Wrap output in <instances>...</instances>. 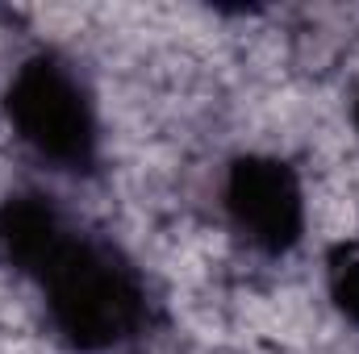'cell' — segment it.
I'll list each match as a JSON object with an SVG mask.
<instances>
[{"label": "cell", "instance_id": "obj_4", "mask_svg": "<svg viewBox=\"0 0 359 354\" xmlns=\"http://www.w3.org/2000/svg\"><path fill=\"white\" fill-rule=\"evenodd\" d=\"M0 246L17 267L42 275L67 246V234L50 213V204H42L38 196H13L0 208Z\"/></svg>", "mask_w": 359, "mask_h": 354}, {"label": "cell", "instance_id": "obj_5", "mask_svg": "<svg viewBox=\"0 0 359 354\" xmlns=\"http://www.w3.org/2000/svg\"><path fill=\"white\" fill-rule=\"evenodd\" d=\"M330 292H334V300H339V309L359 321V246L351 250H343L334 267H330Z\"/></svg>", "mask_w": 359, "mask_h": 354}, {"label": "cell", "instance_id": "obj_3", "mask_svg": "<svg viewBox=\"0 0 359 354\" xmlns=\"http://www.w3.org/2000/svg\"><path fill=\"white\" fill-rule=\"evenodd\" d=\"M226 204L238 229L264 246V250H284L301 234V187L297 176L276 163V159H243L234 163L230 183H226Z\"/></svg>", "mask_w": 359, "mask_h": 354}, {"label": "cell", "instance_id": "obj_6", "mask_svg": "<svg viewBox=\"0 0 359 354\" xmlns=\"http://www.w3.org/2000/svg\"><path fill=\"white\" fill-rule=\"evenodd\" d=\"M355 125H359V104H355Z\"/></svg>", "mask_w": 359, "mask_h": 354}, {"label": "cell", "instance_id": "obj_2", "mask_svg": "<svg viewBox=\"0 0 359 354\" xmlns=\"http://www.w3.org/2000/svg\"><path fill=\"white\" fill-rule=\"evenodd\" d=\"M4 104H8L17 134L42 159H55L63 167H76V171L92 163L96 129H92L88 100L59 63H50V59L25 63L13 76Z\"/></svg>", "mask_w": 359, "mask_h": 354}, {"label": "cell", "instance_id": "obj_1", "mask_svg": "<svg viewBox=\"0 0 359 354\" xmlns=\"http://www.w3.org/2000/svg\"><path fill=\"white\" fill-rule=\"evenodd\" d=\"M50 317L59 334L80 346V351H100L121 342L142 313L138 283L109 250L72 242L55 255V263L42 271Z\"/></svg>", "mask_w": 359, "mask_h": 354}]
</instances>
